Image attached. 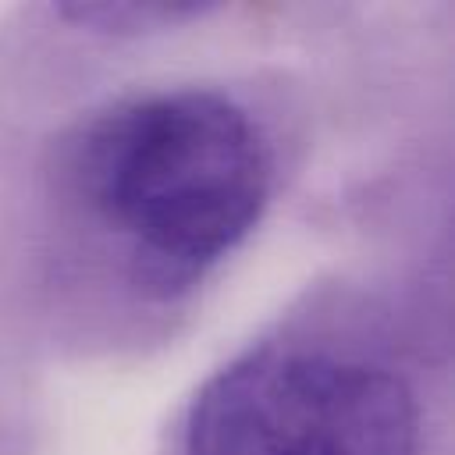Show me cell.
Instances as JSON below:
<instances>
[{"instance_id": "obj_2", "label": "cell", "mask_w": 455, "mask_h": 455, "mask_svg": "<svg viewBox=\"0 0 455 455\" xmlns=\"http://www.w3.org/2000/svg\"><path fill=\"white\" fill-rule=\"evenodd\" d=\"M416 398L398 373L299 345L235 359L185 419V455H416Z\"/></svg>"}, {"instance_id": "obj_3", "label": "cell", "mask_w": 455, "mask_h": 455, "mask_svg": "<svg viewBox=\"0 0 455 455\" xmlns=\"http://www.w3.org/2000/svg\"><path fill=\"white\" fill-rule=\"evenodd\" d=\"M64 18H78L89 21L96 28H149V25H167V21H185L203 14L199 7H142V4H75V7H60Z\"/></svg>"}, {"instance_id": "obj_1", "label": "cell", "mask_w": 455, "mask_h": 455, "mask_svg": "<svg viewBox=\"0 0 455 455\" xmlns=\"http://www.w3.org/2000/svg\"><path fill=\"white\" fill-rule=\"evenodd\" d=\"M64 178L139 281L178 291L259 224L274 160L245 107L213 89H167L89 117L64 149Z\"/></svg>"}]
</instances>
